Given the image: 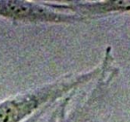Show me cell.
Masks as SVG:
<instances>
[{
  "instance_id": "cell-1",
  "label": "cell",
  "mask_w": 130,
  "mask_h": 122,
  "mask_svg": "<svg viewBox=\"0 0 130 122\" xmlns=\"http://www.w3.org/2000/svg\"><path fill=\"white\" fill-rule=\"evenodd\" d=\"M98 70L70 73L53 82L0 102V122H24L38 111L77 92L98 74Z\"/></svg>"
},
{
  "instance_id": "cell-2",
  "label": "cell",
  "mask_w": 130,
  "mask_h": 122,
  "mask_svg": "<svg viewBox=\"0 0 130 122\" xmlns=\"http://www.w3.org/2000/svg\"><path fill=\"white\" fill-rule=\"evenodd\" d=\"M0 16L13 21L39 23H75L87 18L60 10L56 3L0 0Z\"/></svg>"
},
{
  "instance_id": "cell-3",
  "label": "cell",
  "mask_w": 130,
  "mask_h": 122,
  "mask_svg": "<svg viewBox=\"0 0 130 122\" xmlns=\"http://www.w3.org/2000/svg\"><path fill=\"white\" fill-rule=\"evenodd\" d=\"M98 91V87L91 90L90 93L84 96L82 100L80 99L71 110H69L68 107L61 115L58 122H90Z\"/></svg>"
},
{
  "instance_id": "cell-4",
  "label": "cell",
  "mask_w": 130,
  "mask_h": 122,
  "mask_svg": "<svg viewBox=\"0 0 130 122\" xmlns=\"http://www.w3.org/2000/svg\"><path fill=\"white\" fill-rule=\"evenodd\" d=\"M76 93L77 92L71 94V95H67L66 97H64L61 100H60L59 102H56L52 107V109L46 113V115L39 122H58L62 112L70 106V103H71L74 95H76Z\"/></svg>"
},
{
  "instance_id": "cell-5",
  "label": "cell",
  "mask_w": 130,
  "mask_h": 122,
  "mask_svg": "<svg viewBox=\"0 0 130 122\" xmlns=\"http://www.w3.org/2000/svg\"><path fill=\"white\" fill-rule=\"evenodd\" d=\"M55 103H56V102H55ZM55 103H54V104H55ZM54 104H53V105H49V106H47V107L44 108V109L40 110V111H38L36 114H34L32 117H30L29 118H28V119L26 120V121H24V122H39L40 120H41L42 118H43L46 115V113L48 112L51 109H52V107L54 105Z\"/></svg>"
}]
</instances>
